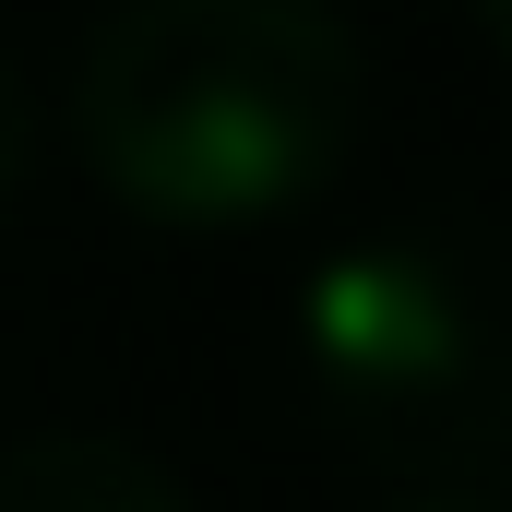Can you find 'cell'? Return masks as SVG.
Returning <instances> with one entry per match:
<instances>
[{
  "label": "cell",
  "instance_id": "obj_1",
  "mask_svg": "<svg viewBox=\"0 0 512 512\" xmlns=\"http://www.w3.org/2000/svg\"><path fill=\"white\" fill-rule=\"evenodd\" d=\"M370 108L358 24L334 0H120L72 60V155L167 239H239L298 215Z\"/></svg>",
  "mask_w": 512,
  "mask_h": 512
},
{
  "label": "cell",
  "instance_id": "obj_2",
  "mask_svg": "<svg viewBox=\"0 0 512 512\" xmlns=\"http://www.w3.org/2000/svg\"><path fill=\"white\" fill-rule=\"evenodd\" d=\"M298 370L346 453L453 477L512 441V251L477 227H370L298 274Z\"/></svg>",
  "mask_w": 512,
  "mask_h": 512
},
{
  "label": "cell",
  "instance_id": "obj_3",
  "mask_svg": "<svg viewBox=\"0 0 512 512\" xmlns=\"http://www.w3.org/2000/svg\"><path fill=\"white\" fill-rule=\"evenodd\" d=\"M0 512H191L179 477L108 429H36L0 453Z\"/></svg>",
  "mask_w": 512,
  "mask_h": 512
},
{
  "label": "cell",
  "instance_id": "obj_4",
  "mask_svg": "<svg viewBox=\"0 0 512 512\" xmlns=\"http://www.w3.org/2000/svg\"><path fill=\"white\" fill-rule=\"evenodd\" d=\"M24 155H36V120H24V84L0 72V215H12V191H24Z\"/></svg>",
  "mask_w": 512,
  "mask_h": 512
},
{
  "label": "cell",
  "instance_id": "obj_5",
  "mask_svg": "<svg viewBox=\"0 0 512 512\" xmlns=\"http://www.w3.org/2000/svg\"><path fill=\"white\" fill-rule=\"evenodd\" d=\"M465 12H477V36H489V48L512 60V0H465Z\"/></svg>",
  "mask_w": 512,
  "mask_h": 512
},
{
  "label": "cell",
  "instance_id": "obj_6",
  "mask_svg": "<svg viewBox=\"0 0 512 512\" xmlns=\"http://www.w3.org/2000/svg\"><path fill=\"white\" fill-rule=\"evenodd\" d=\"M382 512H489V501H465V489H417V501H382Z\"/></svg>",
  "mask_w": 512,
  "mask_h": 512
}]
</instances>
